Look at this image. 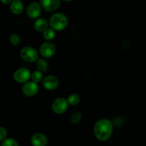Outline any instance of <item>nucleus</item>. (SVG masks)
Returning <instances> with one entry per match:
<instances>
[{"label":"nucleus","instance_id":"f257e3e1","mask_svg":"<svg viewBox=\"0 0 146 146\" xmlns=\"http://www.w3.org/2000/svg\"><path fill=\"white\" fill-rule=\"evenodd\" d=\"M113 123L108 119H101L97 121L94 126V134L97 139L106 141L109 139L113 132Z\"/></svg>","mask_w":146,"mask_h":146},{"label":"nucleus","instance_id":"f03ea898","mask_svg":"<svg viewBox=\"0 0 146 146\" xmlns=\"http://www.w3.org/2000/svg\"><path fill=\"white\" fill-rule=\"evenodd\" d=\"M49 22L51 28L56 31H61L66 27L68 24V19L64 14L56 13L51 17Z\"/></svg>","mask_w":146,"mask_h":146},{"label":"nucleus","instance_id":"7ed1b4c3","mask_svg":"<svg viewBox=\"0 0 146 146\" xmlns=\"http://www.w3.org/2000/svg\"><path fill=\"white\" fill-rule=\"evenodd\" d=\"M21 57L27 62H34L38 59V52L35 48L31 46H25L20 53Z\"/></svg>","mask_w":146,"mask_h":146},{"label":"nucleus","instance_id":"20e7f679","mask_svg":"<svg viewBox=\"0 0 146 146\" xmlns=\"http://www.w3.org/2000/svg\"><path fill=\"white\" fill-rule=\"evenodd\" d=\"M68 101L64 98H58L53 102L52 109L56 114H62L68 108Z\"/></svg>","mask_w":146,"mask_h":146},{"label":"nucleus","instance_id":"39448f33","mask_svg":"<svg viewBox=\"0 0 146 146\" xmlns=\"http://www.w3.org/2000/svg\"><path fill=\"white\" fill-rule=\"evenodd\" d=\"M31 74L27 68H21L17 69L14 74V78L17 82L22 84L28 81L31 78Z\"/></svg>","mask_w":146,"mask_h":146},{"label":"nucleus","instance_id":"423d86ee","mask_svg":"<svg viewBox=\"0 0 146 146\" xmlns=\"http://www.w3.org/2000/svg\"><path fill=\"white\" fill-rule=\"evenodd\" d=\"M56 53V46L53 43L45 42L41 44L40 47V54L44 58H50Z\"/></svg>","mask_w":146,"mask_h":146},{"label":"nucleus","instance_id":"0eeeda50","mask_svg":"<svg viewBox=\"0 0 146 146\" xmlns=\"http://www.w3.org/2000/svg\"><path fill=\"white\" fill-rule=\"evenodd\" d=\"M38 91V86L37 84L30 81L24 84L22 87V92L25 96L29 97L36 95Z\"/></svg>","mask_w":146,"mask_h":146},{"label":"nucleus","instance_id":"6e6552de","mask_svg":"<svg viewBox=\"0 0 146 146\" xmlns=\"http://www.w3.org/2000/svg\"><path fill=\"white\" fill-rule=\"evenodd\" d=\"M58 80L56 77L54 76H46L44 80H43V86L44 88L47 90H52L56 89L58 86Z\"/></svg>","mask_w":146,"mask_h":146},{"label":"nucleus","instance_id":"1a4fd4ad","mask_svg":"<svg viewBox=\"0 0 146 146\" xmlns=\"http://www.w3.org/2000/svg\"><path fill=\"white\" fill-rule=\"evenodd\" d=\"M41 6L37 2H32L29 4L27 10V15L31 19H36L40 15Z\"/></svg>","mask_w":146,"mask_h":146},{"label":"nucleus","instance_id":"9d476101","mask_svg":"<svg viewBox=\"0 0 146 146\" xmlns=\"http://www.w3.org/2000/svg\"><path fill=\"white\" fill-rule=\"evenodd\" d=\"M41 7L47 11H54L56 10L60 6L58 0H42L40 1Z\"/></svg>","mask_w":146,"mask_h":146},{"label":"nucleus","instance_id":"9b49d317","mask_svg":"<svg viewBox=\"0 0 146 146\" xmlns=\"http://www.w3.org/2000/svg\"><path fill=\"white\" fill-rule=\"evenodd\" d=\"M47 142L46 136L42 133L34 134L31 138V143L34 146H45Z\"/></svg>","mask_w":146,"mask_h":146},{"label":"nucleus","instance_id":"f8f14e48","mask_svg":"<svg viewBox=\"0 0 146 146\" xmlns=\"http://www.w3.org/2000/svg\"><path fill=\"white\" fill-rule=\"evenodd\" d=\"M10 10L14 14H19L24 10V4L19 0H14L10 5Z\"/></svg>","mask_w":146,"mask_h":146},{"label":"nucleus","instance_id":"ddd939ff","mask_svg":"<svg viewBox=\"0 0 146 146\" xmlns=\"http://www.w3.org/2000/svg\"><path fill=\"white\" fill-rule=\"evenodd\" d=\"M48 27L46 20L44 19H38L34 23V28L38 31H45Z\"/></svg>","mask_w":146,"mask_h":146},{"label":"nucleus","instance_id":"4468645a","mask_svg":"<svg viewBox=\"0 0 146 146\" xmlns=\"http://www.w3.org/2000/svg\"><path fill=\"white\" fill-rule=\"evenodd\" d=\"M36 67L38 69V71L43 72V71H46L48 69V64L44 59L40 58L38 60L36 64Z\"/></svg>","mask_w":146,"mask_h":146},{"label":"nucleus","instance_id":"2eb2a0df","mask_svg":"<svg viewBox=\"0 0 146 146\" xmlns=\"http://www.w3.org/2000/svg\"><path fill=\"white\" fill-rule=\"evenodd\" d=\"M68 104L70 105L76 106L79 104L80 102V97L77 94H71L68 97Z\"/></svg>","mask_w":146,"mask_h":146},{"label":"nucleus","instance_id":"dca6fc26","mask_svg":"<svg viewBox=\"0 0 146 146\" xmlns=\"http://www.w3.org/2000/svg\"><path fill=\"white\" fill-rule=\"evenodd\" d=\"M31 79H32V81L34 83H38L39 81H41L42 80L43 78V75H42V73L39 71H36L31 74Z\"/></svg>","mask_w":146,"mask_h":146},{"label":"nucleus","instance_id":"f3484780","mask_svg":"<svg viewBox=\"0 0 146 146\" xmlns=\"http://www.w3.org/2000/svg\"><path fill=\"white\" fill-rule=\"evenodd\" d=\"M82 118V115L80 112H75L72 114L71 117V122L72 124H77L78 123H79V121L81 120Z\"/></svg>","mask_w":146,"mask_h":146},{"label":"nucleus","instance_id":"a211bd4d","mask_svg":"<svg viewBox=\"0 0 146 146\" xmlns=\"http://www.w3.org/2000/svg\"><path fill=\"white\" fill-rule=\"evenodd\" d=\"M55 36V32L52 29H47L45 31H44V37L46 40H51Z\"/></svg>","mask_w":146,"mask_h":146},{"label":"nucleus","instance_id":"6ab92c4d","mask_svg":"<svg viewBox=\"0 0 146 146\" xmlns=\"http://www.w3.org/2000/svg\"><path fill=\"white\" fill-rule=\"evenodd\" d=\"M1 146H19L18 143L13 138H7L2 142Z\"/></svg>","mask_w":146,"mask_h":146},{"label":"nucleus","instance_id":"aec40b11","mask_svg":"<svg viewBox=\"0 0 146 146\" xmlns=\"http://www.w3.org/2000/svg\"><path fill=\"white\" fill-rule=\"evenodd\" d=\"M9 41L13 46H17L20 42L19 36L17 34H12L10 36Z\"/></svg>","mask_w":146,"mask_h":146},{"label":"nucleus","instance_id":"412c9836","mask_svg":"<svg viewBox=\"0 0 146 146\" xmlns=\"http://www.w3.org/2000/svg\"><path fill=\"white\" fill-rule=\"evenodd\" d=\"M7 135V131L4 127H0V141L5 140Z\"/></svg>","mask_w":146,"mask_h":146},{"label":"nucleus","instance_id":"4be33fe9","mask_svg":"<svg viewBox=\"0 0 146 146\" xmlns=\"http://www.w3.org/2000/svg\"><path fill=\"white\" fill-rule=\"evenodd\" d=\"M11 1H11V0H5V1L4 0H1V2L4 4H8L9 3H11Z\"/></svg>","mask_w":146,"mask_h":146}]
</instances>
